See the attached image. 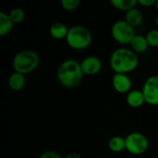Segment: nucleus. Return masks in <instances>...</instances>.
Wrapping results in <instances>:
<instances>
[{
	"instance_id": "10",
	"label": "nucleus",
	"mask_w": 158,
	"mask_h": 158,
	"mask_svg": "<svg viewBox=\"0 0 158 158\" xmlns=\"http://www.w3.org/2000/svg\"><path fill=\"white\" fill-rule=\"evenodd\" d=\"M127 104L133 108H138L145 103V98L142 90H131L126 95Z\"/></svg>"
},
{
	"instance_id": "25",
	"label": "nucleus",
	"mask_w": 158,
	"mask_h": 158,
	"mask_svg": "<svg viewBox=\"0 0 158 158\" xmlns=\"http://www.w3.org/2000/svg\"><path fill=\"white\" fill-rule=\"evenodd\" d=\"M156 10L158 11V0H156Z\"/></svg>"
},
{
	"instance_id": "3",
	"label": "nucleus",
	"mask_w": 158,
	"mask_h": 158,
	"mask_svg": "<svg viewBox=\"0 0 158 158\" xmlns=\"http://www.w3.org/2000/svg\"><path fill=\"white\" fill-rule=\"evenodd\" d=\"M40 64L39 55L30 49L19 51L12 59V68L14 71L26 75L32 72Z\"/></svg>"
},
{
	"instance_id": "15",
	"label": "nucleus",
	"mask_w": 158,
	"mask_h": 158,
	"mask_svg": "<svg viewBox=\"0 0 158 158\" xmlns=\"http://www.w3.org/2000/svg\"><path fill=\"white\" fill-rule=\"evenodd\" d=\"M14 23L9 18V15L5 12H0V35L8 34L13 29Z\"/></svg>"
},
{
	"instance_id": "9",
	"label": "nucleus",
	"mask_w": 158,
	"mask_h": 158,
	"mask_svg": "<svg viewBox=\"0 0 158 158\" xmlns=\"http://www.w3.org/2000/svg\"><path fill=\"white\" fill-rule=\"evenodd\" d=\"M112 86L119 94H128L131 91V79L128 74L115 73L112 77Z\"/></svg>"
},
{
	"instance_id": "11",
	"label": "nucleus",
	"mask_w": 158,
	"mask_h": 158,
	"mask_svg": "<svg viewBox=\"0 0 158 158\" xmlns=\"http://www.w3.org/2000/svg\"><path fill=\"white\" fill-rule=\"evenodd\" d=\"M7 83H8L9 88L12 91H15V92L21 91L26 85V77L23 74L14 71L13 73L10 74Z\"/></svg>"
},
{
	"instance_id": "12",
	"label": "nucleus",
	"mask_w": 158,
	"mask_h": 158,
	"mask_svg": "<svg viewBox=\"0 0 158 158\" xmlns=\"http://www.w3.org/2000/svg\"><path fill=\"white\" fill-rule=\"evenodd\" d=\"M69 28L63 22L57 21L55 22L51 25L49 32L50 35L56 39V40H62V39H66L68 32H69Z\"/></svg>"
},
{
	"instance_id": "23",
	"label": "nucleus",
	"mask_w": 158,
	"mask_h": 158,
	"mask_svg": "<svg viewBox=\"0 0 158 158\" xmlns=\"http://www.w3.org/2000/svg\"><path fill=\"white\" fill-rule=\"evenodd\" d=\"M64 158H81V156L78 154V153H74V152H72V153H69V154H68Z\"/></svg>"
},
{
	"instance_id": "8",
	"label": "nucleus",
	"mask_w": 158,
	"mask_h": 158,
	"mask_svg": "<svg viewBox=\"0 0 158 158\" xmlns=\"http://www.w3.org/2000/svg\"><path fill=\"white\" fill-rule=\"evenodd\" d=\"M81 67L84 75L94 76L102 69V61L98 56H89L84 57L81 62Z\"/></svg>"
},
{
	"instance_id": "24",
	"label": "nucleus",
	"mask_w": 158,
	"mask_h": 158,
	"mask_svg": "<svg viewBox=\"0 0 158 158\" xmlns=\"http://www.w3.org/2000/svg\"><path fill=\"white\" fill-rule=\"evenodd\" d=\"M156 26H157V29H158V15H157V17H156Z\"/></svg>"
},
{
	"instance_id": "4",
	"label": "nucleus",
	"mask_w": 158,
	"mask_h": 158,
	"mask_svg": "<svg viewBox=\"0 0 158 158\" xmlns=\"http://www.w3.org/2000/svg\"><path fill=\"white\" fill-rule=\"evenodd\" d=\"M93 41V35L89 29L81 25L69 28L66 42L69 47L75 50H82L89 47Z\"/></svg>"
},
{
	"instance_id": "6",
	"label": "nucleus",
	"mask_w": 158,
	"mask_h": 158,
	"mask_svg": "<svg viewBox=\"0 0 158 158\" xmlns=\"http://www.w3.org/2000/svg\"><path fill=\"white\" fill-rule=\"evenodd\" d=\"M126 150L132 155H142L148 150L149 141L141 132H131L125 137Z\"/></svg>"
},
{
	"instance_id": "16",
	"label": "nucleus",
	"mask_w": 158,
	"mask_h": 158,
	"mask_svg": "<svg viewBox=\"0 0 158 158\" xmlns=\"http://www.w3.org/2000/svg\"><path fill=\"white\" fill-rule=\"evenodd\" d=\"M108 148L110 151L114 153H120L126 150V143L125 138L121 136H113L108 141Z\"/></svg>"
},
{
	"instance_id": "21",
	"label": "nucleus",
	"mask_w": 158,
	"mask_h": 158,
	"mask_svg": "<svg viewBox=\"0 0 158 158\" xmlns=\"http://www.w3.org/2000/svg\"><path fill=\"white\" fill-rule=\"evenodd\" d=\"M39 158H63L58 153L55 151H45L44 152Z\"/></svg>"
},
{
	"instance_id": "22",
	"label": "nucleus",
	"mask_w": 158,
	"mask_h": 158,
	"mask_svg": "<svg viewBox=\"0 0 158 158\" xmlns=\"http://www.w3.org/2000/svg\"><path fill=\"white\" fill-rule=\"evenodd\" d=\"M138 4L143 6H156V0H137Z\"/></svg>"
},
{
	"instance_id": "13",
	"label": "nucleus",
	"mask_w": 158,
	"mask_h": 158,
	"mask_svg": "<svg viewBox=\"0 0 158 158\" xmlns=\"http://www.w3.org/2000/svg\"><path fill=\"white\" fill-rule=\"evenodd\" d=\"M125 20L130 25H131L132 27H137V26H139V25H141L143 23V12L139 8L134 7V8H132V9L126 12Z\"/></svg>"
},
{
	"instance_id": "5",
	"label": "nucleus",
	"mask_w": 158,
	"mask_h": 158,
	"mask_svg": "<svg viewBox=\"0 0 158 158\" xmlns=\"http://www.w3.org/2000/svg\"><path fill=\"white\" fill-rule=\"evenodd\" d=\"M111 35L120 44H131L136 33L134 27L130 25L125 19H118L111 27Z\"/></svg>"
},
{
	"instance_id": "19",
	"label": "nucleus",
	"mask_w": 158,
	"mask_h": 158,
	"mask_svg": "<svg viewBox=\"0 0 158 158\" xmlns=\"http://www.w3.org/2000/svg\"><path fill=\"white\" fill-rule=\"evenodd\" d=\"M146 40L148 42L149 46L151 47H158V29L150 30L145 35Z\"/></svg>"
},
{
	"instance_id": "1",
	"label": "nucleus",
	"mask_w": 158,
	"mask_h": 158,
	"mask_svg": "<svg viewBox=\"0 0 158 158\" xmlns=\"http://www.w3.org/2000/svg\"><path fill=\"white\" fill-rule=\"evenodd\" d=\"M139 58L135 52L127 47L114 50L109 58V66L115 73L128 74L137 69Z\"/></svg>"
},
{
	"instance_id": "20",
	"label": "nucleus",
	"mask_w": 158,
	"mask_h": 158,
	"mask_svg": "<svg viewBox=\"0 0 158 158\" xmlns=\"http://www.w3.org/2000/svg\"><path fill=\"white\" fill-rule=\"evenodd\" d=\"M80 4H81L80 0H61L62 7L67 11H73L77 9Z\"/></svg>"
},
{
	"instance_id": "17",
	"label": "nucleus",
	"mask_w": 158,
	"mask_h": 158,
	"mask_svg": "<svg viewBox=\"0 0 158 158\" xmlns=\"http://www.w3.org/2000/svg\"><path fill=\"white\" fill-rule=\"evenodd\" d=\"M110 4L117 9L122 11H129L138 5L137 0H110Z\"/></svg>"
},
{
	"instance_id": "2",
	"label": "nucleus",
	"mask_w": 158,
	"mask_h": 158,
	"mask_svg": "<svg viewBox=\"0 0 158 158\" xmlns=\"http://www.w3.org/2000/svg\"><path fill=\"white\" fill-rule=\"evenodd\" d=\"M83 71L81 62L69 58L60 63L56 70V77L61 85L66 88L77 87L83 79Z\"/></svg>"
},
{
	"instance_id": "7",
	"label": "nucleus",
	"mask_w": 158,
	"mask_h": 158,
	"mask_svg": "<svg viewBox=\"0 0 158 158\" xmlns=\"http://www.w3.org/2000/svg\"><path fill=\"white\" fill-rule=\"evenodd\" d=\"M142 92L145 103L150 106H158V75H152L144 81Z\"/></svg>"
},
{
	"instance_id": "14",
	"label": "nucleus",
	"mask_w": 158,
	"mask_h": 158,
	"mask_svg": "<svg viewBox=\"0 0 158 158\" xmlns=\"http://www.w3.org/2000/svg\"><path fill=\"white\" fill-rule=\"evenodd\" d=\"M130 45H131V49L133 52H135L136 54L137 53H143L149 47L146 37L143 35H140V34H136L134 36V38L132 39Z\"/></svg>"
},
{
	"instance_id": "18",
	"label": "nucleus",
	"mask_w": 158,
	"mask_h": 158,
	"mask_svg": "<svg viewBox=\"0 0 158 158\" xmlns=\"http://www.w3.org/2000/svg\"><path fill=\"white\" fill-rule=\"evenodd\" d=\"M8 15H9V18L11 19V20L13 21L14 24H19V23L22 22L24 18H25V12L20 7L12 8L9 11Z\"/></svg>"
}]
</instances>
